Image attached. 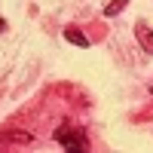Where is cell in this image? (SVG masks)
I'll return each instance as SVG.
<instances>
[{"mask_svg":"<svg viewBox=\"0 0 153 153\" xmlns=\"http://www.w3.org/2000/svg\"><path fill=\"white\" fill-rule=\"evenodd\" d=\"M55 141L65 150H71V153H86L89 150V141H86L83 129H74V126H58L55 129Z\"/></svg>","mask_w":153,"mask_h":153,"instance_id":"6da1fadb","label":"cell"},{"mask_svg":"<svg viewBox=\"0 0 153 153\" xmlns=\"http://www.w3.org/2000/svg\"><path fill=\"white\" fill-rule=\"evenodd\" d=\"M135 40H138V46H141L147 55H153V28L147 22H138L135 25Z\"/></svg>","mask_w":153,"mask_h":153,"instance_id":"7a4b0ae2","label":"cell"},{"mask_svg":"<svg viewBox=\"0 0 153 153\" xmlns=\"http://www.w3.org/2000/svg\"><path fill=\"white\" fill-rule=\"evenodd\" d=\"M65 40H68V43H74V46H80V49H86V46H89V37H86L80 28H74V25H71V28H65Z\"/></svg>","mask_w":153,"mask_h":153,"instance_id":"3957f363","label":"cell"},{"mask_svg":"<svg viewBox=\"0 0 153 153\" xmlns=\"http://www.w3.org/2000/svg\"><path fill=\"white\" fill-rule=\"evenodd\" d=\"M126 6H129V0H110V3L104 6V16H120Z\"/></svg>","mask_w":153,"mask_h":153,"instance_id":"277c9868","label":"cell"},{"mask_svg":"<svg viewBox=\"0 0 153 153\" xmlns=\"http://www.w3.org/2000/svg\"><path fill=\"white\" fill-rule=\"evenodd\" d=\"M3 141H22L25 144V141H31V135L28 132H9V135H3Z\"/></svg>","mask_w":153,"mask_h":153,"instance_id":"5b68a950","label":"cell"},{"mask_svg":"<svg viewBox=\"0 0 153 153\" xmlns=\"http://www.w3.org/2000/svg\"><path fill=\"white\" fill-rule=\"evenodd\" d=\"M3 31H6V22H3V19H0V34H3Z\"/></svg>","mask_w":153,"mask_h":153,"instance_id":"8992f818","label":"cell"}]
</instances>
